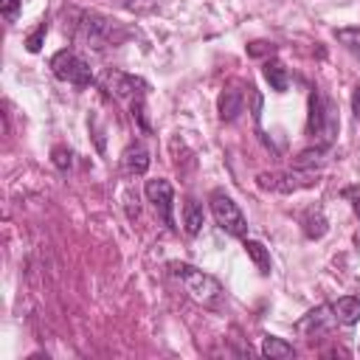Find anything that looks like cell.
<instances>
[{
    "label": "cell",
    "mask_w": 360,
    "mask_h": 360,
    "mask_svg": "<svg viewBox=\"0 0 360 360\" xmlns=\"http://www.w3.org/2000/svg\"><path fill=\"white\" fill-rule=\"evenodd\" d=\"M169 273L186 287V292H188L197 304H202V307H208V309H217V307L222 304V284H219L214 276L202 273L200 267L186 264V262H169Z\"/></svg>",
    "instance_id": "1"
},
{
    "label": "cell",
    "mask_w": 360,
    "mask_h": 360,
    "mask_svg": "<svg viewBox=\"0 0 360 360\" xmlns=\"http://www.w3.org/2000/svg\"><path fill=\"white\" fill-rule=\"evenodd\" d=\"M76 37L82 42H87L90 48H107V45H118L127 37V31L115 20H110L98 11H82L79 22H76Z\"/></svg>",
    "instance_id": "2"
},
{
    "label": "cell",
    "mask_w": 360,
    "mask_h": 360,
    "mask_svg": "<svg viewBox=\"0 0 360 360\" xmlns=\"http://www.w3.org/2000/svg\"><path fill=\"white\" fill-rule=\"evenodd\" d=\"M307 132L318 141V146H329L338 135V118H335V107L329 98H323L321 90L309 93V121H307Z\"/></svg>",
    "instance_id": "3"
},
{
    "label": "cell",
    "mask_w": 360,
    "mask_h": 360,
    "mask_svg": "<svg viewBox=\"0 0 360 360\" xmlns=\"http://www.w3.org/2000/svg\"><path fill=\"white\" fill-rule=\"evenodd\" d=\"M51 70H53L56 79L70 82V84H76V87H87V84L93 82L90 65H87L76 51H70V48H62V51H56V53L51 56Z\"/></svg>",
    "instance_id": "4"
},
{
    "label": "cell",
    "mask_w": 360,
    "mask_h": 360,
    "mask_svg": "<svg viewBox=\"0 0 360 360\" xmlns=\"http://www.w3.org/2000/svg\"><path fill=\"white\" fill-rule=\"evenodd\" d=\"M211 214H214V222L225 233H231V236H245L248 233L245 214L239 211V205L225 191H211Z\"/></svg>",
    "instance_id": "5"
},
{
    "label": "cell",
    "mask_w": 360,
    "mask_h": 360,
    "mask_svg": "<svg viewBox=\"0 0 360 360\" xmlns=\"http://www.w3.org/2000/svg\"><path fill=\"white\" fill-rule=\"evenodd\" d=\"M318 183V174L315 172H307V169H295V172H287V174H259V186L262 188H273V191H281V194H290V191H298V188H309Z\"/></svg>",
    "instance_id": "6"
},
{
    "label": "cell",
    "mask_w": 360,
    "mask_h": 360,
    "mask_svg": "<svg viewBox=\"0 0 360 360\" xmlns=\"http://www.w3.org/2000/svg\"><path fill=\"white\" fill-rule=\"evenodd\" d=\"M143 191H146L149 202L155 205L158 217L163 219V225H169V228L174 231L177 225H174V217H172V208H174V188H172V183L163 180V177H158V180H146Z\"/></svg>",
    "instance_id": "7"
},
{
    "label": "cell",
    "mask_w": 360,
    "mask_h": 360,
    "mask_svg": "<svg viewBox=\"0 0 360 360\" xmlns=\"http://www.w3.org/2000/svg\"><path fill=\"white\" fill-rule=\"evenodd\" d=\"M335 323H338L335 309H332L329 304H321V307L309 309V312L295 323V332H298V335H304V338H318V335L329 332Z\"/></svg>",
    "instance_id": "8"
},
{
    "label": "cell",
    "mask_w": 360,
    "mask_h": 360,
    "mask_svg": "<svg viewBox=\"0 0 360 360\" xmlns=\"http://www.w3.org/2000/svg\"><path fill=\"white\" fill-rule=\"evenodd\" d=\"M104 87L115 98H138V96L146 93V82L132 76V73H124V70H107L104 73Z\"/></svg>",
    "instance_id": "9"
},
{
    "label": "cell",
    "mask_w": 360,
    "mask_h": 360,
    "mask_svg": "<svg viewBox=\"0 0 360 360\" xmlns=\"http://www.w3.org/2000/svg\"><path fill=\"white\" fill-rule=\"evenodd\" d=\"M242 104H245V93H242L236 84L225 87V90L219 93V101H217L219 118H222V121H233V118L242 112Z\"/></svg>",
    "instance_id": "10"
},
{
    "label": "cell",
    "mask_w": 360,
    "mask_h": 360,
    "mask_svg": "<svg viewBox=\"0 0 360 360\" xmlns=\"http://www.w3.org/2000/svg\"><path fill=\"white\" fill-rule=\"evenodd\" d=\"M121 166L129 174H143L149 169V149L143 143H129L121 155Z\"/></svg>",
    "instance_id": "11"
},
{
    "label": "cell",
    "mask_w": 360,
    "mask_h": 360,
    "mask_svg": "<svg viewBox=\"0 0 360 360\" xmlns=\"http://www.w3.org/2000/svg\"><path fill=\"white\" fill-rule=\"evenodd\" d=\"M332 309H335V318H338L340 326H354V323L360 321V298H357V295H343V298H338V301L332 304Z\"/></svg>",
    "instance_id": "12"
},
{
    "label": "cell",
    "mask_w": 360,
    "mask_h": 360,
    "mask_svg": "<svg viewBox=\"0 0 360 360\" xmlns=\"http://www.w3.org/2000/svg\"><path fill=\"white\" fill-rule=\"evenodd\" d=\"M262 354L270 357V360H290V357H295V349H292V343H287L284 338L264 335V340H262Z\"/></svg>",
    "instance_id": "13"
},
{
    "label": "cell",
    "mask_w": 360,
    "mask_h": 360,
    "mask_svg": "<svg viewBox=\"0 0 360 360\" xmlns=\"http://www.w3.org/2000/svg\"><path fill=\"white\" fill-rule=\"evenodd\" d=\"M245 253L250 256V262L256 264V270L262 273V276H270V267H273V262H270V250L262 245V242H256V239H245Z\"/></svg>",
    "instance_id": "14"
},
{
    "label": "cell",
    "mask_w": 360,
    "mask_h": 360,
    "mask_svg": "<svg viewBox=\"0 0 360 360\" xmlns=\"http://www.w3.org/2000/svg\"><path fill=\"white\" fill-rule=\"evenodd\" d=\"M264 79L270 82V87H273L276 93H284V90L290 87L287 68H284L281 62H276V59H267V62H264Z\"/></svg>",
    "instance_id": "15"
},
{
    "label": "cell",
    "mask_w": 360,
    "mask_h": 360,
    "mask_svg": "<svg viewBox=\"0 0 360 360\" xmlns=\"http://www.w3.org/2000/svg\"><path fill=\"white\" fill-rule=\"evenodd\" d=\"M183 228H186L188 236L200 233V228H202V205L191 197L183 202Z\"/></svg>",
    "instance_id": "16"
},
{
    "label": "cell",
    "mask_w": 360,
    "mask_h": 360,
    "mask_svg": "<svg viewBox=\"0 0 360 360\" xmlns=\"http://www.w3.org/2000/svg\"><path fill=\"white\" fill-rule=\"evenodd\" d=\"M301 222H304V236L307 239H321L326 233V217H323L321 208H309Z\"/></svg>",
    "instance_id": "17"
},
{
    "label": "cell",
    "mask_w": 360,
    "mask_h": 360,
    "mask_svg": "<svg viewBox=\"0 0 360 360\" xmlns=\"http://www.w3.org/2000/svg\"><path fill=\"white\" fill-rule=\"evenodd\" d=\"M335 37H338V42L360 62V28H338Z\"/></svg>",
    "instance_id": "18"
},
{
    "label": "cell",
    "mask_w": 360,
    "mask_h": 360,
    "mask_svg": "<svg viewBox=\"0 0 360 360\" xmlns=\"http://www.w3.org/2000/svg\"><path fill=\"white\" fill-rule=\"evenodd\" d=\"M51 160H53V166H56L59 172H68L70 163H73V152H70L68 146H53V149H51Z\"/></svg>",
    "instance_id": "19"
},
{
    "label": "cell",
    "mask_w": 360,
    "mask_h": 360,
    "mask_svg": "<svg viewBox=\"0 0 360 360\" xmlns=\"http://www.w3.org/2000/svg\"><path fill=\"white\" fill-rule=\"evenodd\" d=\"M45 34H48V22H39V25H37V31H34V34L25 39V48H28L31 53H37V51L42 48V39H45Z\"/></svg>",
    "instance_id": "20"
},
{
    "label": "cell",
    "mask_w": 360,
    "mask_h": 360,
    "mask_svg": "<svg viewBox=\"0 0 360 360\" xmlns=\"http://www.w3.org/2000/svg\"><path fill=\"white\" fill-rule=\"evenodd\" d=\"M121 6L129 8V11H135V14H149V11H155V0H121Z\"/></svg>",
    "instance_id": "21"
},
{
    "label": "cell",
    "mask_w": 360,
    "mask_h": 360,
    "mask_svg": "<svg viewBox=\"0 0 360 360\" xmlns=\"http://www.w3.org/2000/svg\"><path fill=\"white\" fill-rule=\"evenodd\" d=\"M0 11H3L6 22H14L17 11H20V0H0Z\"/></svg>",
    "instance_id": "22"
},
{
    "label": "cell",
    "mask_w": 360,
    "mask_h": 360,
    "mask_svg": "<svg viewBox=\"0 0 360 360\" xmlns=\"http://www.w3.org/2000/svg\"><path fill=\"white\" fill-rule=\"evenodd\" d=\"M248 53H250V56H264V53H276V45H273V42H250V45H248Z\"/></svg>",
    "instance_id": "23"
},
{
    "label": "cell",
    "mask_w": 360,
    "mask_h": 360,
    "mask_svg": "<svg viewBox=\"0 0 360 360\" xmlns=\"http://www.w3.org/2000/svg\"><path fill=\"white\" fill-rule=\"evenodd\" d=\"M343 197L352 200V208H354V214H357V219H360V188H346Z\"/></svg>",
    "instance_id": "24"
},
{
    "label": "cell",
    "mask_w": 360,
    "mask_h": 360,
    "mask_svg": "<svg viewBox=\"0 0 360 360\" xmlns=\"http://www.w3.org/2000/svg\"><path fill=\"white\" fill-rule=\"evenodd\" d=\"M352 112L354 115H360V84L354 87V93H352Z\"/></svg>",
    "instance_id": "25"
}]
</instances>
